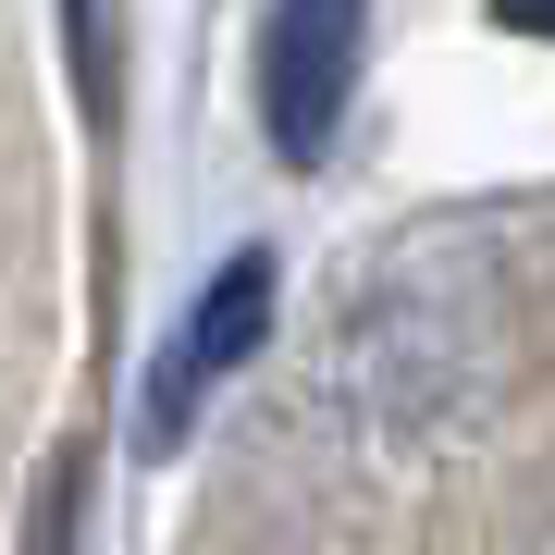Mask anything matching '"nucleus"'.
I'll return each mask as SVG.
<instances>
[{"mask_svg":"<svg viewBox=\"0 0 555 555\" xmlns=\"http://www.w3.org/2000/svg\"><path fill=\"white\" fill-rule=\"evenodd\" d=\"M358 25H371V0H272V25H259V124H272L284 160L334 149L346 87H358Z\"/></svg>","mask_w":555,"mask_h":555,"instance_id":"1","label":"nucleus"},{"mask_svg":"<svg viewBox=\"0 0 555 555\" xmlns=\"http://www.w3.org/2000/svg\"><path fill=\"white\" fill-rule=\"evenodd\" d=\"M259 334H272V259H222V272H210V297L198 309H185V334L173 346H160V371H149V408H137V444L160 456V444H185V420H198L210 408V383L222 371H247V346Z\"/></svg>","mask_w":555,"mask_h":555,"instance_id":"2","label":"nucleus"},{"mask_svg":"<svg viewBox=\"0 0 555 555\" xmlns=\"http://www.w3.org/2000/svg\"><path fill=\"white\" fill-rule=\"evenodd\" d=\"M494 13L518 25V38H555V0H494Z\"/></svg>","mask_w":555,"mask_h":555,"instance_id":"3","label":"nucleus"}]
</instances>
